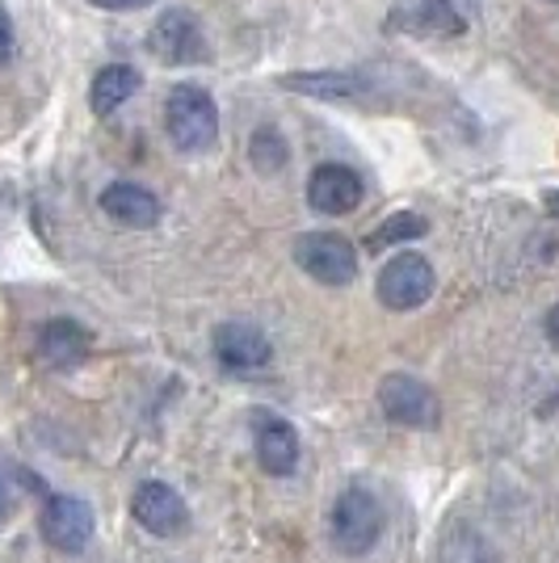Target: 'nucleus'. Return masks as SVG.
<instances>
[{
  "instance_id": "21",
  "label": "nucleus",
  "mask_w": 559,
  "mask_h": 563,
  "mask_svg": "<svg viewBox=\"0 0 559 563\" xmlns=\"http://www.w3.org/2000/svg\"><path fill=\"white\" fill-rule=\"evenodd\" d=\"M101 9H143V4H152V0H94Z\"/></svg>"
},
{
  "instance_id": "16",
  "label": "nucleus",
  "mask_w": 559,
  "mask_h": 563,
  "mask_svg": "<svg viewBox=\"0 0 559 563\" xmlns=\"http://www.w3.org/2000/svg\"><path fill=\"white\" fill-rule=\"evenodd\" d=\"M286 89H295V93H311V97H358L362 93V80L350 76V71H295V76H286L282 80Z\"/></svg>"
},
{
  "instance_id": "9",
  "label": "nucleus",
  "mask_w": 559,
  "mask_h": 563,
  "mask_svg": "<svg viewBox=\"0 0 559 563\" xmlns=\"http://www.w3.org/2000/svg\"><path fill=\"white\" fill-rule=\"evenodd\" d=\"M215 357H219L228 371H240V375H249V371H261V366H270V357H274V345H270V336L256 329V324H244V320H228V324H219V329H215Z\"/></svg>"
},
{
  "instance_id": "6",
  "label": "nucleus",
  "mask_w": 559,
  "mask_h": 563,
  "mask_svg": "<svg viewBox=\"0 0 559 563\" xmlns=\"http://www.w3.org/2000/svg\"><path fill=\"white\" fill-rule=\"evenodd\" d=\"M147 43H152V55H161L164 64H177V68L210 59V43L207 34H202V22L194 13H186V9L161 13L156 25H152V34H147Z\"/></svg>"
},
{
  "instance_id": "8",
  "label": "nucleus",
  "mask_w": 559,
  "mask_h": 563,
  "mask_svg": "<svg viewBox=\"0 0 559 563\" xmlns=\"http://www.w3.org/2000/svg\"><path fill=\"white\" fill-rule=\"evenodd\" d=\"M43 539L55 547V551H85L89 539H94V509L89 500L80 496H51L43 505Z\"/></svg>"
},
{
  "instance_id": "10",
  "label": "nucleus",
  "mask_w": 559,
  "mask_h": 563,
  "mask_svg": "<svg viewBox=\"0 0 559 563\" xmlns=\"http://www.w3.org/2000/svg\"><path fill=\"white\" fill-rule=\"evenodd\" d=\"M253 442H256V463L270 475H291L299 467V433L295 424L282 421L278 412H256L253 417Z\"/></svg>"
},
{
  "instance_id": "17",
  "label": "nucleus",
  "mask_w": 559,
  "mask_h": 563,
  "mask_svg": "<svg viewBox=\"0 0 559 563\" xmlns=\"http://www.w3.org/2000/svg\"><path fill=\"white\" fill-rule=\"evenodd\" d=\"M429 232V223L413 211H399L392 219H383L371 235H366V249H387V244H404V240H420Z\"/></svg>"
},
{
  "instance_id": "1",
  "label": "nucleus",
  "mask_w": 559,
  "mask_h": 563,
  "mask_svg": "<svg viewBox=\"0 0 559 563\" xmlns=\"http://www.w3.org/2000/svg\"><path fill=\"white\" fill-rule=\"evenodd\" d=\"M164 131L182 152H207L219 140V106L198 85H177L164 101Z\"/></svg>"
},
{
  "instance_id": "11",
  "label": "nucleus",
  "mask_w": 559,
  "mask_h": 563,
  "mask_svg": "<svg viewBox=\"0 0 559 563\" xmlns=\"http://www.w3.org/2000/svg\"><path fill=\"white\" fill-rule=\"evenodd\" d=\"M362 177L350 165H320L307 181V207L316 214H350L362 202Z\"/></svg>"
},
{
  "instance_id": "7",
  "label": "nucleus",
  "mask_w": 559,
  "mask_h": 563,
  "mask_svg": "<svg viewBox=\"0 0 559 563\" xmlns=\"http://www.w3.org/2000/svg\"><path fill=\"white\" fill-rule=\"evenodd\" d=\"M131 514H135V521H140L147 534L168 539V534H182L186 530L189 505L182 500L177 488H168L161 479H143L140 488H135V496H131Z\"/></svg>"
},
{
  "instance_id": "18",
  "label": "nucleus",
  "mask_w": 559,
  "mask_h": 563,
  "mask_svg": "<svg viewBox=\"0 0 559 563\" xmlns=\"http://www.w3.org/2000/svg\"><path fill=\"white\" fill-rule=\"evenodd\" d=\"M253 165L265 168V173H274V168L286 165V147H282V135L278 131H256L253 135Z\"/></svg>"
},
{
  "instance_id": "4",
  "label": "nucleus",
  "mask_w": 559,
  "mask_h": 563,
  "mask_svg": "<svg viewBox=\"0 0 559 563\" xmlns=\"http://www.w3.org/2000/svg\"><path fill=\"white\" fill-rule=\"evenodd\" d=\"M379 404L387 412V421L404 429H438L442 424V399L429 383L413 375H387L379 383Z\"/></svg>"
},
{
  "instance_id": "20",
  "label": "nucleus",
  "mask_w": 559,
  "mask_h": 563,
  "mask_svg": "<svg viewBox=\"0 0 559 563\" xmlns=\"http://www.w3.org/2000/svg\"><path fill=\"white\" fill-rule=\"evenodd\" d=\"M13 55V25H9V13L0 9V64Z\"/></svg>"
},
{
  "instance_id": "12",
  "label": "nucleus",
  "mask_w": 559,
  "mask_h": 563,
  "mask_svg": "<svg viewBox=\"0 0 559 563\" xmlns=\"http://www.w3.org/2000/svg\"><path fill=\"white\" fill-rule=\"evenodd\" d=\"M392 25L413 30V34H429V38H454L467 30V18L454 0H413V4L396 9Z\"/></svg>"
},
{
  "instance_id": "2",
  "label": "nucleus",
  "mask_w": 559,
  "mask_h": 563,
  "mask_svg": "<svg viewBox=\"0 0 559 563\" xmlns=\"http://www.w3.org/2000/svg\"><path fill=\"white\" fill-rule=\"evenodd\" d=\"M328 530L341 555H366L383 539V505L371 488H346L332 505Z\"/></svg>"
},
{
  "instance_id": "22",
  "label": "nucleus",
  "mask_w": 559,
  "mask_h": 563,
  "mask_svg": "<svg viewBox=\"0 0 559 563\" xmlns=\"http://www.w3.org/2000/svg\"><path fill=\"white\" fill-rule=\"evenodd\" d=\"M547 341H551V345H559V307H551V311H547Z\"/></svg>"
},
{
  "instance_id": "19",
  "label": "nucleus",
  "mask_w": 559,
  "mask_h": 563,
  "mask_svg": "<svg viewBox=\"0 0 559 563\" xmlns=\"http://www.w3.org/2000/svg\"><path fill=\"white\" fill-rule=\"evenodd\" d=\"M450 542H459V555L446 551V563H492L489 547L475 539V534H454Z\"/></svg>"
},
{
  "instance_id": "23",
  "label": "nucleus",
  "mask_w": 559,
  "mask_h": 563,
  "mask_svg": "<svg viewBox=\"0 0 559 563\" xmlns=\"http://www.w3.org/2000/svg\"><path fill=\"white\" fill-rule=\"evenodd\" d=\"M542 207H547L551 219H559V189H547V194H542Z\"/></svg>"
},
{
  "instance_id": "13",
  "label": "nucleus",
  "mask_w": 559,
  "mask_h": 563,
  "mask_svg": "<svg viewBox=\"0 0 559 563\" xmlns=\"http://www.w3.org/2000/svg\"><path fill=\"white\" fill-rule=\"evenodd\" d=\"M101 211L122 228H156L161 223V198L135 181H114L101 189Z\"/></svg>"
},
{
  "instance_id": "3",
  "label": "nucleus",
  "mask_w": 559,
  "mask_h": 563,
  "mask_svg": "<svg viewBox=\"0 0 559 563\" xmlns=\"http://www.w3.org/2000/svg\"><path fill=\"white\" fill-rule=\"evenodd\" d=\"M295 261L325 286H350L358 278V249L337 232H304L295 240Z\"/></svg>"
},
{
  "instance_id": "24",
  "label": "nucleus",
  "mask_w": 559,
  "mask_h": 563,
  "mask_svg": "<svg viewBox=\"0 0 559 563\" xmlns=\"http://www.w3.org/2000/svg\"><path fill=\"white\" fill-rule=\"evenodd\" d=\"M4 509H9V488H4V479H0V517H4Z\"/></svg>"
},
{
  "instance_id": "5",
  "label": "nucleus",
  "mask_w": 559,
  "mask_h": 563,
  "mask_svg": "<svg viewBox=\"0 0 559 563\" xmlns=\"http://www.w3.org/2000/svg\"><path fill=\"white\" fill-rule=\"evenodd\" d=\"M434 286H438V274L429 261L420 253H396L379 269V303L392 311H413V307L429 303Z\"/></svg>"
},
{
  "instance_id": "14",
  "label": "nucleus",
  "mask_w": 559,
  "mask_h": 563,
  "mask_svg": "<svg viewBox=\"0 0 559 563\" xmlns=\"http://www.w3.org/2000/svg\"><path fill=\"white\" fill-rule=\"evenodd\" d=\"M94 350V336L85 324L76 320H51L47 329L39 332V357L47 362L51 371H68V366H80Z\"/></svg>"
},
{
  "instance_id": "15",
  "label": "nucleus",
  "mask_w": 559,
  "mask_h": 563,
  "mask_svg": "<svg viewBox=\"0 0 559 563\" xmlns=\"http://www.w3.org/2000/svg\"><path fill=\"white\" fill-rule=\"evenodd\" d=\"M140 93V71L131 64H106V68L94 76V89H89V101H94V114H114L122 101Z\"/></svg>"
}]
</instances>
